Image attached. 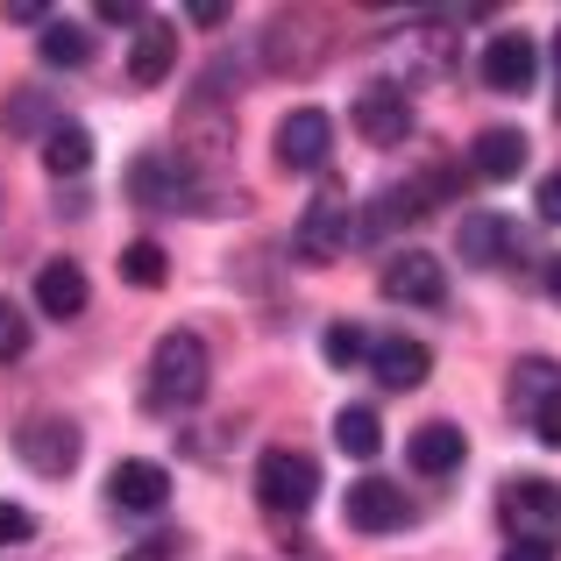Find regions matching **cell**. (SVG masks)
Wrapping results in <instances>:
<instances>
[{"mask_svg": "<svg viewBox=\"0 0 561 561\" xmlns=\"http://www.w3.org/2000/svg\"><path fill=\"white\" fill-rule=\"evenodd\" d=\"M36 306H43L50 320H79V313H85V271H79L71 256H50V263L36 271Z\"/></svg>", "mask_w": 561, "mask_h": 561, "instance_id": "obj_17", "label": "cell"}, {"mask_svg": "<svg viewBox=\"0 0 561 561\" xmlns=\"http://www.w3.org/2000/svg\"><path fill=\"white\" fill-rule=\"evenodd\" d=\"M271 150H277V171H299V179H313V171H328V150H334V122H328L320 107H291L285 122H277Z\"/></svg>", "mask_w": 561, "mask_h": 561, "instance_id": "obj_7", "label": "cell"}, {"mask_svg": "<svg viewBox=\"0 0 561 561\" xmlns=\"http://www.w3.org/2000/svg\"><path fill=\"white\" fill-rule=\"evenodd\" d=\"M36 50H43V65H57V71H79L85 57H93V36H85L79 22H43Z\"/></svg>", "mask_w": 561, "mask_h": 561, "instance_id": "obj_23", "label": "cell"}, {"mask_svg": "<svg viewBox=\"0 0 561 561\" xmlns=\"http://www.w3.org/2000/svg\"><path fill=\"white\" fill-rule=\"evenodd\" d=\"M320 356H328L334 370H348V363H363V356H370V342H363V328H348V320H334V328L320 334Z\"/></svg>", "mask_w": 561, "mask_h": 561, "instance_id": "obj_25", "label": "cell"}, {"mask_svg": "<svg viewBox=\"0 0 561 561\" xmlns=\"http://www.w3.org/2000/svg\"><path fill=\"white\" fill-rule=\"evenodd\" d=\"M377 291L398 299V306H440L448 271H440V256H426V249H398V256L377 271Z\"/></svg>", "mask_w": 561, "mask_h": 561, "instance_id": "obj_9", "label": "cell"}, {"mask_svg": "<svg viewBox=\"0 0 561 561\" xmlns=\"http://www.w3.org/2000/svg\"><path fill=\"white\" fill-rule=\"evenodd\" d=\"M171 65H179V36H171L164 22H142L136 43H128V79L136 85H164Z\"/></svg>", "mask_w": 561, "mask_h": 561, "instance_id": "obj_19", "label": "cell"}, {"mask_svg": "<svg viewBox=\"0 0 561 561\" xmlns=\"http://www.w3.org/2000/svg\"><path fill=\"white\" fill-rule=\"evenodd\" d=\"M554 65H561V28H554Z\"/></svg>", "mask_w": 561, "mask_h": 561, "instance_id": "obj_36", "label": "cell"}, {"mask_svg": "<svg viewBox=\"0 0 561 561\" xmlns=\"http://www.w3.org/2000/svg\"><path fill=\"white\" fill-rule=\"evenodd\" d=\"M505 405H512V420H526L540 440H548V448H561V363H554V356L512 363Z\"/></svg>", "mask_w": 561, "mask_h": 561, "instance_id": "obj_4", "label": "cell"}, {"mask_svg": "<svg viewBox=\"0 0 561 561\" xmlns=\"http://www.w3.org/2000/svg\"><path fill=\"white\" fill-rule=\"evenodd\" d=\"M122 561H171V540H142V548H128Z\"/></svg>", "mask_w": 561, "mask_h": 561, "instance_id": "obj_33", "label": "cell"}, {"mask_svg": "<svg viewBox=\"0 0 561 561\" xmlns=\"http://www.w3.org/2000/svg\"><path fill=\"white\" fill-rule=\"evenodd\" d=\"M426 199H434V185H398V192H377V214L363 220V234L383 242L391 228H412V220L426 214Z\"/></svg>", "mask_w": 561, "mask_h": 561, "instance_id": "obj_21", "label": "cell"}, {"mask_svg": "<svg viewBox=\"0 0 561 561\" xmlns=\"http://www.w3.org/2000/svg\"><path fill=\"white\" fill-rule=\"evenodd\" d=\"M334 448H342V455H356V462H370V455L383 448L377 412H370V405H342V412H334Z\"/></svg>", "mask_w": 561, "mask_h": 561, "instance_id": "obj_22", "label": "cell"}, {"mask_svg": "<svg viewBox=\"0 0 561 561\" xmlns=\"http://www.w3.org/2000/svg\"><path fill=\"white\" fill-rule=\"evenodd\" d=\"M405 455H412V469H420V477H455V469H462V455H469V434H462V426H448V420H426L420 434L405 440Z\"/></svg>", "mask_w": 561, "mask_h": 561, "instance_id": "obj_14", "label": "cell"}, {"mask_svg": "<svg viewBox=\"0 0 561 561\" xmlns=\"http://www.w3.org/2000/svg\"><path fill=\"white\" fill-rule=\"evenodd\" d=\"M28 356V320L14 299H0V363H22Z\"/></svg>", "mask_w": 561, "mask_h": 561, "instance_id": "obj_26", "label": "cell"}, {"mask_svg": "<svg viewBox=\"0 0 561 561\" xmlns=\"http://www.w3.org/2000/svg\"><path fill=\"white\" fill-rule=\"evenodd\" d=\"M128 199L150 206V214H171V206H179V214H220V192L206 185L179 150L136 157V164H128Z\"/></svg>", "mask_w": 561, "mask_h": 561, "instance_id": "obj_1", "label": "cell"}, {"mask_svg": "<svg viewBox=\"0 0 561 561\" xmlns=\"http://www.w3.org/2000/svg\"><path fill=\"white\" fill-rule=\"evenodd\" d=\"M100 22H122V28H142V8H136V0H107V8H100Z\"/></svg>", "mask_w": 561, "mask_h": 561, "instance_id": "obj_30", "label": "cell"}, {"mask_svg": "<svg viewBox=\"0 0 561 561\" xmlns=\"http://www.w3.org/2000/svg\"><path fill=\"white\" fill-rule=\"evenodd\" d=\"M36 534V519H28L22 505H8V497H0V548H14V540H28Z\"/></svg>", "mask_w": 561, "mask_h": 561, "instance_id": "obj_27", "label": "cell"}, {"mask_svg": "<svg viewBox=\"0 0 561 561\" xmlns=\"http://www.w3.org/2000/svg\"><path fill=\"white\" fill-rule=\"evenodd\" d=\"M348 234H356L348 199H342V192H320V199L299 214V228H291V256H299V263H342Z\"/></svg>", "mask_w": 561, "mask_h": 561, "instance_id": "obj_6", "label": "cell"}, {"mask_svg": "<svg viewBox=\"0 0 561 561\" xmlns=\"http://www.w3.org/2000/svg\"><path fill=\"white\" fill-rule=\"evenodd\" d=\"M85 164H93V136H85L79 122H50L43 128V171H50V179H79Z\"/></svg>", "mask_w": 561, "mask_h": 561, "instance_id": "obj_20", "label": "cell"}, {"mask_svg": "<svg viewBox=\"0 0 561 561\" xmlns=\"http://www.w3.org/2000/svg\"><path fill=\"white\" fill-rule=\"evenodd\" d=\"M107 497H114L122 512H157V505L171 497V469H164V462H114Z\"/></svg>", "mask_w": 561, "mask_h": 561, "instance_id": "obj_15", "label": "cell"}, {"mask_svg": "<svg viewBox=\"0 0 561 561\" xmlns=\"http://www.w3.org/2000/svg\"><path fill=\"white\" fill-rule=\"evenodd\" d=\"M370 370H377L383 391H420L426 370H434V348L398 334V342H377V348H370Z\"/></svg>", "mask_w": 561, "mask_h": 561, "instance_id": "obj_16", "label": "cell"}, {"mask_svg": "<svg viewBox=\"0 0 561 561\" xmlns=\"http://www.w3.org/2000/svg\"><path fill=\"white\" fill-rule=\"evenodd\" d=\"M348 122H356L363 142H377V150H398V142L412 136V100L398 93V85H363L356 107H348Z\"/></svg>", "mask_w": 561, "mask_h": 561, "instance_id": "obj_10", "label": "cell"}, {"mask_svg": "<svg viewBox=\"0 0 561 561\" xmlns=\"http://www.w3.org/2000/svg\"><path fill=\"white\" fill-rule=\"evenodd\" d=\"M548 291H554V299H561V256L548 263Z\"/></svg>", "mask_w": 561, "mask_h": 561, "instance_id": "obj_35", "label": "cell"}, {"mask_svg": "<svg viewBox=\"0 0 561 561\" xmlns=\"http://www.w3.org/2000/svg\"><path fill=\"white\" fill-rule=\"evenodd\" d=\"M540 220H554V228H561V171H554V179H540Z\"/></svg>", "mask_w": 561, "mask_h": 561, "instance_id": "obj_29", "label": "cell"}, {"mask_svg": "<svg viewBox=\"0 0 561 561\" xmlns=\"http://www.w3.org/2000/svg\"><path fill=\"white\" fill-rule=\"evenodd\" d=\"M534 71H540V50H534V36H491L483 43V85L491 93H526L534 85Z\"/></svg>", "mask_w": 561, "mask_h": 561, "instance_id": "obj_12", "label": "cell"}, {"mask_svg": "<svg viewBox=\"0 0 561 561\" xmlns=\"http://www.w3.org/2000/svg\"><path fill=\"white\" fill-rule=\"evenodd\" d=\"M79 426L71 420H22V434H14V455H22L36 477H71L79 469Z\"/></svg>", "mask_w": 561, "mask_h": 561, "instance_id": "obj_8", "label": "cell"}, {"mask_svg": "<svg viewBox=\"0 0 561 561\" xmlns=\"http://www.w3.org/2000/svg\"><path fill=\"white\" fill-rule=\"evenodd\" d=\"M8 22H36V28H43V22H50V14H43L36 0H14V8H8Z\"/></svg>", "mask_w": 561, "mask_h": 561, "instance_id": "obj_34", "label": "cell"}, {"mask_svg": "<svg viewBox=\"0 0 561 561\" xmlns=\"http://www.w3.org/2000/svg\"><path fill=\"white\" fill-rule=\"evenodd\" d=\"M497 561H554V548H534V540H512Z\"/></svg>", "mask_w": 561, "mask_h": 561, "instance_id": "obj_31", "label": "cell"}, {"mask_svg": "<svg viewBox=\"0 0 561 561\" xmlns=\"http://www.w3.org/2000/svg\"><path fill=\"white\" fill-rule=\"evenodd\" d=\"M554 114H561V100H554Z\"/></svg>", "mask_w": 561, "mask_h": 561, "instance_id": "obj_37", "label": "cell"}, {"mask_svg": "<svg viewBox=\"0 0 561 561\" xmlns=\"http://www.w3.org/2000/svg\"><path fill=\"white\" fill-rule=\"evenodd\" d=\"M342 512H348V526H356V534H398V526L412 519V505L398 497V483H383V477H363V483H348Z\"/></svg>", "mask_w": 561, "mask_h": 561, "instance_id": "obj_11", "label": "cell"}, {"mask_svg": "<svg viewBox=\"0 0 561 561\" xmlns=\"http://www.w3.org/2000/svg\"><path fill=\"white\" fill-rule=\"evenodd\" d=\"M36 122H43V100H36V93H14V107H8V128H14V136H28Z\"/></svg>", "mask_w": 561, "mask_h": 561, "instance_id": "obj_28", "label": "cell"}, {"mask_svg": "<svg viewBox=\"0 0 561 561\" xmlns=\"http://www.w3.org/2000/svg\"><path fill=\"white\" fill-rule=\"evenodd\" d=\"M497 512H505L512 540H534V548H554L561 540V483H548V477H512Z\"/></svg>", "mask_w": 561, "mask_h": 561, "instance_id": "obj_5", "label": "cell"}, {"mask_svg": "<svg viewBox=\"0 0 561 561\" xmlns=\"http://www.w3.org/2000/svg\"><path fill=\"white\" fill-rule=\"evenodd\" d=\"M320 497V462L299 448H263L256 462V505L271 512V519H306Z\"/></svg>", "mask_w": 561, "mask_h": 561, "instance_id": "obj_3", "label": "cell"}, {"mask_svg": "<svg viewBox=\"0 0 561 561\" xmlns=\"http://www.w3.org/2000/svg\"><path fill=\"white\" fill-rule=\"evenodd\" d=\"M206 383H214V356H206V342L199 334H164L157 342V356H150V412H192L206 398Z\"/></svg>", "mask_w": 561, "mask_h": 561, "instance_id": "obj_2", "label": "cell"}, {"mask_svg": "<svg viewBox=\"0 0 561 561\" xmlns=\"http://www.w3.org/2000/svg\"><path fill=\"white\" fill-rule=\"evenodd\" d=\"M228 22V8H220V0H199V8H192V28H220Z\"/></svg>", "mask_w": 561, "mask_h": 561, "instance_id": "obj_32", "label": "cell"}, {"mask_svg": "<svg viewBox=\"0 0 561 561\" xmlns=\"http://www.w3.org/2000/svg\"><path fill=\"white\" fill-rule=\"evenodd\" d=\"M462 256L483 263V271H505L512 256H526V234L512 228L505 214H469L462 220Z\"/></svg>", "mask_w": 561, "mask_h": 561, "instance_id": "obj_13", "label": "cell"}, {"mask_svg": "<svg viewBox=\"0 0 561 561\" xmlns=\"http://www.w3.org/2000/svg\"><path fill=\"white\" fill-rule=\"evenodd\" d=\"M469 171L491 179V185L519 179V171H526V136H519V128H483V136L469 142Z\"/></svg>", "mask_w": 561, "mask_h": 561, "instance_id": "obj_18", "label": "cell"}, {"mask_svg": "<svg viewBox=\"0 0 561 561\" xmlns=\"http://www.w3.org/2000/svg\"><path fill=\"white\" fill-rule=\"evenodd\" d=\"M122 277H128L136 291H157V285L171 277V256H164L157 242H128V249H122Z\"/></svg>", "mask_w": 561, "mask_h": 561, "instance_id": "obj_24", "label": "cell"}]
</instances>
